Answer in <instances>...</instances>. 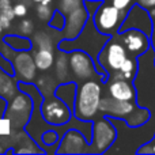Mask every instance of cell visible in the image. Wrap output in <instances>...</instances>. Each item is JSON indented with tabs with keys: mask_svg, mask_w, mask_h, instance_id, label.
Returning a JSON list of instances; mask_svg holds the SVG:
<instances>
[{
	"mask_svg": "<svg viewBox=\"0 0 155 155\" xmlns=\"http://www.w3.org/2000/svg\"><path fill=\"white\" fill-rule=\"evenodd\" d=\"M33 27H34L33 22L29 21V19H25V21H22L21 26H19V31H21V34L27 35V37H29V35L31 34V31H33Z\"/></svg>",
	"mask_w": 155,
	"mask_h": 155,
	"instance_id": "obj_29",
	"label": "cell"
},
{
	"mask_svg": "<svg viewBox=\"0 0 155 155\" xmlns=\"http://www.w3.org/2000/svg\"><path fill=\"white\" fill-rule=\"evenodd\" d=\"M35 3H38V4H51L52 0H34Z\"/></svg>",
	"mask_w": 155,
	"mask_h": 155,
	"instance_id": "obj_35",
	"label": "cell"
},
{
	"mask_svg": "<svg viewBox=\"0 0 155 155\" xmlns=\"http://www.w3.org/2000/svg\"><path fill=\"white\" fill-rule=\"evenodd\" d=\"M151 46L155 49V27H154V31H153V35H151Z\"/></svg>",
	"mask_w": 155,
	"mask_h": 155,
	"instance_id": "obj_36",
	"label": "cell"
},
{
	"mask_svg": "<svg viewBox=\"0 0 155 155\" xmlns=\"http://www.w3.org/2000/svg\"><path fill=\"white\" fill-rule=\"evenodd\" d=\"M65 25H67V16H65V14H63L60 10L54 11L52 18L49 19V22H48V26L51 27V29L57 30V31H63Z\"/></svg>",
	"mask_w": 155,
	"mask_h": 155,
	"instance_id": "obj_23",
	"label": "cell"
},
{
	"mask_svg": "<svg viewBox=\"0 0 155 155\" xmlns=\"http://www.w3.org/2000/svg\"><path fill=\"white\" fill-rule=\"evenodd\" d=\"M99 114L106 117H114L124 120L131 127H139L146 124L151 117V112L142 107L136 101H121L113 97H104L99 104Z\"/></svg>",
	"mask_w": 155,
	"mask_h": 155,
	"instance_id": "obj_3",
	"label": "cell"
},
{
	"mask_svg": "<svg viewBox=\"0 0 155 155\" xmlns=\"http://www.w3.org/2000/svg\"><path fill=\"white\" fill-rule=\"evenodd\" d=\"M151 143H153V151H154V154H155V139L151 140Z\"/></svg>",
	"mask_w": 155,
	"mask_h": 155,
	"instance_id": "obj_39",
	"label": "cell"
},
{
	"mask_svg": "<svg viewBox=\"0 0 155 155\" xmlns=\"http://www.w3.org/2000/svg\"><path fill=\"white\" fill-rule=\"evenodd\" d=\"M128 29L142 30L148 37H151L154 31V21H153L150 10H147L143 5L135 3L128 10V12H127L125 19H124L123 25L120 27V31H125Z\"/></svg>",
	"mask_w": 155,
	"mask_h": 155,
	"instance_id": "obj_12",
	"label": "cell"
},
{
	"mask_svg": "<svg viewBox=\"0 0 155 155\" xmlns=\"http://www.w3.org/2000/svg\"><path fill=\"white\" fill-rule=\"evenodd\" d=\"M128 57V51L123 45V42L117 38V35L114 34L110 37V40L107 41L106 45L101 51V53L98 56V63L110 76L120 71L121 65L124 64V61Z\"/></svg>",
	"mask_w": 155,
	"mask_h": 155,
	"instance_id": "obj_8",
	"label": "cell"
},
{
	"mask_svg": "<svg viewBox=\"0 0 155 155\" xmlns=\"http://www.w3.org/2000/svg\"><path fill=\"white\" fill-rule=\"evenodd\" d=\"M83 4H84V0H57V10L68 15L70 12L75 11L76 8L82 7Z\"/></svg>",
	"mask_w": 155,
	"mask_h": 155,
	"instance_id": "obj_24",
	"label": "cell"
},
{
	"mask_svg": "<svg viewBox=\"0 0 155 155\" xmlns=\"http://www.w3.org/2000/svg\"><path fill=\"white\" fill-rule=\"evenodd\" d=\"M33 110H34V104H33L31 97L25 91L19 90L8 102L4 118L10 121L12 129L21 131V129H25V127L30 121Z\"/></svg>",
	"mask_w": 155,
	"mask_h": 155,
	"instance_id": "obj_5",
	"label": "cell"
},
{
	"mask_svg": "<svg viewBox=\"0 0 155 155\" xmlns=\"http://www.w3.org/2000/svg\"><path fill=\"white\" fill-rule=\"evenodd\" d=\"M67 16V25H65L64 30H63V38L65 40H72V38H76L78 35L80 34V31L83 30L86 22L88 21V14L87 8L84 7V4L82 7L76 8L75 11L70 12Z\"/></svg>",
	"mask_w": 155,
	"mask_h": 155,
	"instance_id": "obj_15",
	"label": "cell"
},
{
	"mask_svg": "<svg viewBox=\"0 0 155 155\" xmlns=\"http://www.w3.org/2000/svg\"><path fill=\"white\" fill-rule=\"evenodd\" d=\"M117 139V129L110 117L101 116L93 121V136L90 142V154H106Z\"/></svg>",
	"mask_w": 155,
	"mask_h": 155,
	"instance_id": "obj_6",
	"label": "cell"
},
{
	"mask_svg": "<svg viewBox=\"0 0 155 155\" xmlns=\"http://www.w3.org/2000/svg\"><path fill=\"white\" fill-rule=\"evenodd\" d=\"M154 139H155V137H154Z\"/></svg>",
	"mask_w": 155,
	"mask_h": 155,
	"instance_id": "obj_40",
	"label": "cell"
},
{
	"mask_svg": "<svg viewBox=\"0 0 155 155\" xmlns=\"http://www.w3.org/2000/svg\"><path fill=\"white\" fill-rule=\"evenodd\" d=\"M107 86V94L116 99L121 101H136V88L134 80L120 79V78H110Z\"/></svg>",
	"mask_w": 155,
	"mask_h": 155,
	"instance_id": "obj_16",
	"label": "cell"
},
{
	"mask_svg": "<svg viewBox=\"0 0 155 155\" xmlns=\"http://www.w3.org/2000/svg\"><path fill=\"white\" fill-rule=\"evenodd\" d=\"M3 30H5L4 29V26H3V22H2V18H0V34H2V31Z\"/></svg>",
	"mask_w": 155,
	"mask_h": 155,
	"instance_id": "obj_38",
	"label": "cell"
},
{
	"mask_svg": "<svg viewBox=\"0 0 155 155\" xmlns=\"http://www.w3.org/2000/svg\"><path fill=\"white\" fill-rule=\"evenodd\" d=\"M127 12L128 11H121L112 3H106V0H104L94 14V23L101 33L114 35L120 31Z\"/></svg>",
	"mask_w": 155,
	"mask_h": 155,
	"instance_id": "obj_7",
	"label": "cell"
},
{
	"mask_svg": "<svg viewBox=\"0 0 155 155\" xmlns=\"http://www.w3.org/2000/svg\"><path fill=\"white\" fill-rule=\"evenodd\" d=\"M56 154H90V142L76 128H70L60 139Z\"/></svg>",
	"mask_w": 155,
	"mask_h": 155,
	"instance_id": "obj_14",
	"label": "cell"
},
{
	"mask_svg": "<svg viewBox=\"0 0 155 155\" xmlns=\"http://www.w3.org/2000/svg\"><path fill=\"white\" fill-rule=\"evenodd\" d=\"M61 53L59 54V59H57V63H56V75L60 80L63 82H67L65 79H68V70H70V60L68 57H64L63 53L64 51H60Z\"/></svg>",
	"mask_w": 155,
	"mask_h": 155,
	"instance_id": "obj_22",
	"label": "cell"
},
{
	"mask_svg": "<svg viewBox=\"0 0 155 155\" xmlns=\"http://www.w3.org/2000/svg\"><path fill=\"white\" fill-rule=\"evenodd\" d=\"M136 154H154V151H153V143L148 142V143H146V144H143L142 147L137 150Z\"/></svg>",
	"mask_w": 155,
	"mask_h": 155,
	"instance_id": "obj_32",
	"label": "cell"
},
{
	"mask_svg": "<svg viewBox=\"0 0 155 155\" xmlns=\"http://www.w3.org/2000/svg\"><path fill=\"white\" fill-rule=\"evenodd\" d=\"M3 42L7 44L14 51H31L34 48V42L27 35H16V34H7L3 37Z\"/></svg>",
	"mask_w": 155,
	"mask_h": 155,
	"instance_id": "obj_19",
	"label": "cell"
},
{
	"mask_svg": "<svg viewBox=\"0 0 155 155\" xmlns=\"http://www.w3.org/2000/svg\"><path fill=\"white\" fill-rule=\"evenodd\" d=\"M137 4L143 5L144 8H147V10H153L155 8V0H137Z\"/></svg>",
	"mask_w": 155,
	"mask_h": 155,
	"instance_id": "obj_34",
	"label": "cell"
},
{
	"mask_svg": "<svg viewBox=\"0 0 155 155\" xmlns=\"http://www.w3.org/2000/svg\"><path fill=\"white\" fill-rule=\"evenodd\" d=\"M7 105H8V101L4 98V97L0 95V120L4 118L5 110H7Z\"/></svg>",
	"mask_w": 155,
	"mask_h": 155,
	"instance_id": "obj_33",
	"label": "cell"
},
{
	"mask_svg": "<svg viewBox=\"0 0 155 155\" xmlns=\"http://www.w3.org/2000/svg\"><path fill=\"white\" fill-rule=\"evenodd\" d=\"M53 12L54 11L51 10L49 4H38V7H37V15L41 21H48L49 22V19L52 18Z\"/></svg>",
	"mask_w": 155,
	"mask_h": 155,
	"instance_id": "obj_28",
	"label": "cell"
},
{
	"mask_svg": "<svg viewBox=\"0 0 155 155\" xmlns=\"http://www.w3.org/2000/svg\"><path fill=\"white\" fill-rule=\"evenodd\" d=\"M0 68H2L4 72L15 76V68H14V64H12V61H11V59H8L2 52H0Z\"/></svg>",
	"mask_w": 155,
	"mask_h": 155,
	"instance_id": "obj_27",
	"label": "cell"
},
{
	"mask_svg": "<svg viewBox=\"0 0 155 155\" xmlns=\"http://www.w3.org/2000/svg\"><path fill=\"white\" fill-rule=\"evenodd\" d=\"M14 12H15V16H19V18H23L27 14V7L23 4V3H16L14 5Z\"/></svg>",
	"mask_w": 155,
	"mask_h": 155,
	"instance_id": "obj_31",
	"label": "cell"
},
{
	"mask_svg": "<svg viewBox=\"0 0 155 155\" xmlns=\"http://www.w3.org/2000/svg\"><path fill=\"white\" fill-rule=\"evenodd\" d=\"M5 56L12 61L18 82H33L35 79L38 68L35 65L34 56L30 54V51H14L8 46V53Z\"/></svg>",
	"mask_w": 155,
	"mask_h": 155,
	"instance_id": "obj_11",
	"label": "cell"
},
{
	"mask_svg": "<svg viewBox=\"0 0 155 155\" xmlns=\"http://www.w3.org/2000/svg\"><path fill=\"white\" fill-rule=\"evenodd\" d=\"M112 35H107L101 33L98 29H97L95 23H94V14H90L88 16V21L86 22L83 30L80 31V34L78 35L76 38H72V40H65L63 38L61 41H59L57 44V48L59 51H64L67 53L72 51H84L90 54L94 59L97 64V71L102 75L104 78V83H106L109 80V74L104 70V68L99 65L98 63V56L101 53V51L104 49V46L106 45V42L110 40Z\"/></svg>",
	"mask_w": 155,
	"mask_h": 155,
	"instance_id": "obj_1",
	"label": "cell"
},
{
	"mask_svg": "<svg viewBox=\"0 0 155 155\" xmlns=\"http://www.w3.org/2000/svg\"><path fill=\"white\" fill-rule=\"evenodd\" d=\"M151 12V16H153V21H154V27H155V8H153V10H150Z\"/></svg>",
	"mask_w": 155,
	"mask_h": 155,
	"instance_id": "obj_37",
	"label": "cell"
},
{
	"mask_svg": "<svg viewBox=\"0 0 155 155\" xmlns=\"http://www.w3.org/2000/svg\"><path fill=\"white\" fill-rule=\"evenodd\" d=\"M34 61L40 71H48L54 64V53L52 48H37L34 52Z\"/></svg>",
	"mask_w": 155,
	"mask_h": 155,
	"instance_id": "obj_20",
	"label": "cell"
},
{
	"mask_svg": "<svg viewBox=\"0 0 155 155\" xmlns=\"http://www.w3.org/2000/svg\"><path fill=\"white\" fill-rule=\"evenodd\" d=\"M102 87L98 80L90 79L79 83L74 116L83 121H94L99 114Z\"/></svg>",
	"mask_w": 155,
	"mask_h": 155,
	"instance_id": "obj_4",
	"label": "cell"
},
{
	"mask_svg": "<svg viewBox=\"0 0 155 155\" xmlns=\"http://www.w3.org/2000/svg\"><path fill=\"white\" fill-rule=\"evenodd\" d=\"M41 113L46 123L53 127L64 125L70 123L71 118L74 117V113L70 109V106L54 94L53 97L44 98V102L41 105Z\"/></svg>",
	"mask_w": 155,
	"mask_h": 155,
	"instance_id": "obj_10",
	"label": "cell"
},
{
	"mask_svg": "<svg viewBox=\"0 0 155 155\" xmlns=\"http://www.w3.org/2000/svg\"><path fill=\"white\" fill-rule=\"evenodd\" d=\"M34 46L37 48H52V40L49 37V34H46L45 31H40L34 35Z\"/></svg>",
	"mask_w": 155,
	"mask_h": 155,
	"instance_id": "obj_25",
	"label": "cell"
},
{
	"mask_svg": "<svg viewBox=\"0 0 155 155\" xmlns=\"http://www.w3.org/2000/svg\"><path fill=\"white\" fill-rule=\"evenodd\" d=\"M70 71L72 76L75 78L78 82H84V80H90L94 78H99L104 82V78L101 74L97 71V64L94 59L84 51H72L70 52Z\"/></svg>",
	"mask_w": 155,
	"mask_h": 155,
	"instance_id": "obj_9",
	"label": "cell"
},
{
	"mask_svg": "<svg viewBox=\"0 0 155 155\" xmlns=\"http://www.w3.org/2000/svg\"><path fill=\"white\" fill-rule=\"evenodd\" d=\"M78 86H79V83L74 82V80H68V82H61L54 88V95L59 97L61 101H64L70 106V109L72 110V113L75 110Z\"/></svg>",
	"mask_w": 155,
	"mask_h": 155,
	"instance_id": "obj_17",
	"label": "cell"
},
{
	"mask_svg": "<svg viewBox=\"0 0 155 155\" xmlns=\"http://www.w3.org/2000/svg\"><path fill=\"white\" fill-rule=\"evenodd\" d=\"M137 67H139V61H137V57L129 56L128 59L124 61V64L121 65L120 71L113 75L109 76L110 78H120V79H128V80H134L135 75L137 72Z\"/></svg>",
	"mask_w": 155,
	"mask_h": 155,
	"instance_id": "obj_21",
	"label": "cell"
},
{
	"mask_svg": "<svg viewBox=\"0 0 155 155\" xmlns=\"http://www.w3.org/2000/svg\"><path fill=\"white\" fill-rule=\"evenodd\" d=\"M139 67L134 78L136 104L151 112L150 121L155 124V49L151 46L137 57Z\"/></svg>",
	"mask_w": 155,
	"mask_h": 155,
	"instance_id": "obj_2",
	"label": "cell"
},
{
	"mask_svg": "<svg viewBox=\"0 0 155 155\" xmlns=\"http://www.w3.org/2000/svg\"><path fill=\"white\" fill-rule=\"evenodd\" d=\"M0 14L12 21L15 18V12H14V5L11 4V0H0Z\"/></svg>",
	"mask_w": 155,
	"mask_h": 155,
	"instance_id": "obj_26",
	"label": "cell"
},
{
	"mask_svg": "<svg viewBox=\"0 0 155 155\" xmlns=\"http://www.w3.org/2000/svg\"><path fill=\"white\" fill-rule=\"evenodd\" d=\"M19 91L18 79L10 74L4 72L0 68V95L4 97L7 101H10L14 95Z\"/></svg>",
	"mask_w": 155,
	"mask_h": 155,
	"instance_id": "obj_18",
	"label": "cell"
},
{
	"mask_svg": "<svg viewBox=\"0 0 155 155\" xmlns=\"http://www.w3.org/2000/svg\"><path fill=\"white\" fill-rule=\"evenodd\" d=\"M116 35L125 46L129 56L139 57L151 48V37H148L142 30L128 29L125 31H118Z\"/></svg>",
	"mask_w": 155,
	"mask_h": 155,
	"instance_id": "obj_13",
	"label": "cell"
},
{
	"mask_svg": "<svg viewBox=\"0 0 155 155\" xmlns=\"http://www.w3.org/2000/svg\"><path fill=\"white\" fill-rule=\"evenodd\" d=\"M112 4L116 5L121 11H128L135 3L134 0H112Z\"/></svg>",
	"mask_w": 155,
	"mask_h": 155,
	"instance_id": "obj_30",
	"label": "cell"
}]
</instances>
